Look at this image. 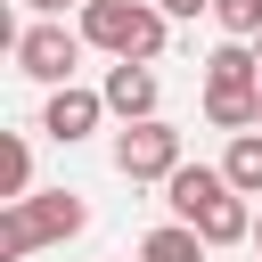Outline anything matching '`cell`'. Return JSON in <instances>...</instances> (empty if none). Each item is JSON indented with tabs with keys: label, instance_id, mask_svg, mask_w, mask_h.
I'll return each mask as SVG.
<instances>
[{
	"label": "cell",
	"instance_id": "6da1fadb",
	"mask_svg": "<svg viewBox=\"0 0 262 262\" xmlns=\"http://www.w3.org/2000/svg\"><path fill=\"white\" fill-rule=\"evenodd\" d=\"M164 8L156 0H82V41L106 49V57H131V66H156L164 57Z\"/></svg>",
	"mask_w": 262,
	"mask_h": 262
},
{
	"label": "cell",
	"instance_id": "7a4b0ae2",
	"mask_svg": "<svg viewBox=\"0 0 262 262\" xmlns=\"http://www.w3.org/2000/svg\"><path fill=\"white\" fill-rule=\"evenodd\" d=\"M82 221H90V205H82L74 188H41V196H16V205H0V262H25V254H41V246L74 237Z\"/></svg>",
	"mask_w": 262,
	"mask_h": 262
},
{
	"label": "cell",
	"instance_id": "3957f363",
	"mask_svg": "<svg viewBox=\"0 0 262 262\" xmlns=\"http://www.w3.org/2000/svg\"><path fill=\"white\" fill-rule=\"evenodd\" d=\"M8 49H16V74H25V82H49V90H66L90 41H82V25H57V16H33V25H25V33L8 41Z\"/></svg>",
	"mask_w": 262,
	"mask_h": 262
},
{
	"label": "cell",
	"instance_id": "277c9868",
	"mask_svg": "<svg viewBox=\"0 0 262 262\" xmlns=\"http://www.w3.org/2000/svg\"><path fill=\"white\" fill-rule=\"evenodd\" d=\"M180 164H188V156H180V131H172L164 115L115 131V172H123V180H172Z\"/></svg>",
	"mask_w": 262,
	"mask_h": 262
},
{
	"label": "cell",
	"instance_id": "5b68a950",
	"mask_svg": "<svg viewBox=\"0 0 262 262\" xmlns=\"http://www.w3.org/2000/svg\"><path fill=\"white\" fill-rule=\"evenodd\" d=\"M98 115H106V90H82V82H66V90H49V106H41V131L49 139H90L98 131Z\"/></svg>",
	"mask_w": 262,
	"mask_h": 262
},
{
	"label": "cell",
	"instance_id": "8992f818",
	"mask_svg": "<svg viewBox=\"0 0 262 262\" xmlns=\"http://www.w3.org/2000/svg\"><path fill=\"white\" fill-rule=\"evenodd\" d=\"M98 90H106V115H123V123H147V115H156V66H131V57H115Z\"/></svg>",
	"mask_w": 262,
	"mask_h": 262
},
{
	"label": "cell",
	"instance_id": "52a82bcc",
	"mask_svg": "<svg viewBox=\"0 0 262 262\" xmlns=\"http://www.w3.org/2000/svg\"><path fill=\"white\" fill-rule=\"evenodd\" d=\"M221 188H229V172H221V164H180V172L164 180V205H172V221H196Z\"/></svg>",
	"mask_w": 262,
	"mask_h": 262
},
{
	"label": "cell",
	"instance_id": "ba28073f",
	"mask_svg": "<svg viewBox=\"0 0 262 262\" xmlns=\"http://www.w3.org/2000/svg\"><path fill=\"white\" fill-rule=\"evenodd\" d=\"M188 229H196L205 246H237V237H254V205H246L237 188H221V196H213V205H205Z\"/></svg>",
	"mask_w": 262,
	"mask_h": 262
},
{
	"label": "cell",
	"instance_id": "9c48e42d",
	"mask_svg": "<svg viewBox=\"0 0 262 262\" xmlns=\"http://www.w3.org/2000/svg\"><path fill=\"white\" fill-rule=\"evenodd\" d=\"M205 90H262V57H254V41H221V49L205 57Z\"/></svg>",
	"mask_w": 262,
	"mask_h": 262
},
{
	"label": "cell",
	"instance_id": "30bf717a",
	"mask_svg": "<svg viewBox=\"0 0 262 262\" xmlns=\"http://www.w3.org/2000/svg\"><path fill=\"white\" fill-rule=\"evenodd\" d=\"M205 254H213V246H205L188 221H164V229L139 237V262H205Z\"/></svg>",
	"mask_w": 262,
	"mask_h": 262
},
{
	"label": "cell",
	"instance_id": "8fae6325",
	"mask_svg": "<svg viewBox=\"0 0 262 262\" xmlns=\"http://www.w3.org/2000/svg\"><path fill=\"white\" fill-rule=\"evenodd\" d=\"M254 106H262V90H205V123L213 131H254Z\"/></svg>",
	"mask_w": 262,
	"mask_h": 262
},
{
	"label": "cell",
	"instance_id": "7c38bea8",
	"mask_svg": "<svg viewBox=\"0 0 262 262\" xmlns=\"http://www.w3.org/2000/svg\"><path fill=\"white\" fill-rule=\"evenodd\" d=\"M221 172H229V188H237V196H262V131H237V139H229V156H221Z\"/></svg>",
	"mask_w": 262,
	"mask_h": 262
},
{
	"label": "cell",
	"instance_id": "4fadbf2b",
	"mask_svg": "<svg viewBox=\"0 0 262 262\" xmlns=\"http://www.w3.org/2000/svg\"><path fill=\"white\" fill-rule=\"evenodd\" d=\"M16 196H33V147L8 131L0 139V205H16Z\"/></svg>",
	"mask_w": 262,
	"mask_h": 262
},
{
	"label": "cell",
	"instance_id": "5bb4252c",
	"mask_svg": "<svg viewBox=\"0 0 262 262\" xmlns=\"http://www.w3.org/2000/svg\"><path fill=\"white\" fill-rule=\"evenodd\" d=\"M213 25H221L229 41H254V33H262V0H213Z\"/></svg>",
	"mask_w": 262,
	"mask_h": 262
},
{
	"label": "cell",
	"instance_id": "9a60e30c",
	"mask_svg": "<svg viewBox=\"0 0 262 262\" xmlns=\"http://www.w3.org/2000/svg\"><path fill=\"white\" fill-rule=\"evenodd\" d=\"M164 16H213V0H156Z\"/></svg>",
	"mask_w": 262,
	"mask_h": 262
},
{
	"label": "cell",
	"instance_id": "2e32d148",
	"mask_svg": "<svg viewBox=\"0 0 262 262\" xmlns=\"http://www.w3.org/2000/svg\"><path fill=\"white\" fill-rule=\"evenodd\" d=\"M25 8H33V16H66V0H25Z\"/></svg>",
	"mask_w": 262,
	"mask_h": 262
},
{
	"label": "cell",
	"instance_id": "e0dca14e",
	"mask_svg": "<svg viewBox=\"0 0 262 262\" xmlns=\"http://www.w3.org/2000/svg\"><path fill=\"white\" fill-rule=\"evenodd\" d=\"M254 246H262V213H254Z\"/></svg>",
	"mask_w": 262,
	"mask_h": 262
},
{
	"label": "cell",
	"instance_id": "ac0fdd59",
	"mask_svg": "<svg viewBox=\"0 0 262 262\" xmlns=\"http://www.w3.org/2000/svg\"><path fill=\"white\" fill-rule=\"evenodd\" d=\"M254 57H262V33H254Z\"/></svg>",
	"mask_w": 262,
	"mask_h": 262
},
{
	"label": "cell",
	"instance_id": "d6986e66",
	"mask_svg": "<svg viewBox=\"0 0 262 262\" xmlns=\"http://www.w3.org/2000/svg\"><path fill=\"white\" fill-rule=\"evenodd\" d=\"M254 131H262V106H254Z\"/></svg>",
	"mask_w": 262,
	"mask_h": 262
}]
</instances>
